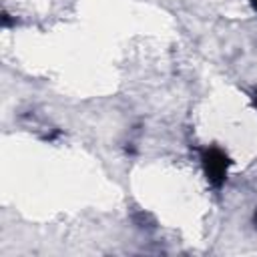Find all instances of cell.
I'll use <instances>...</instances> for the list:
<instances>
[{
	"label": "cell",
	"mask_w": 257,
	"mask_h": 257,
	"mask_svg": "<svg viewBox=\"0 0 257 257\" xmlns=\"http://www.w3.org/2000/svg\"><path fill=\"white\" fill-rule=\"evenodd\" d=\"M203 165H205V171H207L211 183L221 185L225 179V173H227V165H229L227 157L217 149H207L203 155Z\"/></svg>",
	"instance_id": "1"
},
{
	"label": "cell",
	"mask_w": 257,
	"mask_h": 257,
	"mask_svg": "<svg viewBox=\"0 0 257 257\" xmlns=\"http://www.w3.org/2000/svg\"><path fill=\"white\" fill-rule=\"evenodd\" d=\"M253 4H255V8H257V0H253Z\"/></svg>",
	"instance_id": "2"
},
{
	"label": "cell",
	"mask_w": 257,
	"mask_h": 257,
	"mask_svg": "<svg viewBox=\"0 0 257 257\" xmlns=\"http://www.w3.org/2000/svg\"><path fill=\"white\" fill-rule=\"evenodd\" d=\"M255 100H257V98H255Z\"/></svg>",
	"instance_id": "3"
}]
</instances>
